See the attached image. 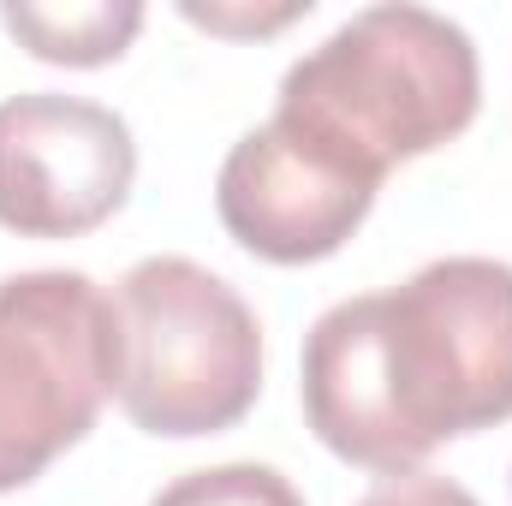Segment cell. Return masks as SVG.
<instances>
[{
    "mask_svg": "<svg viewBox=\"0 0 512 506\" xmlns=\"http://www.w3.org/2000/svg\"><path fill=\"white\" fill-rule=\"evenodd\" d=\"M304 417L364 471H417L447 435L512 417V268L441 256L393 292L340 298L304 340Z\"/></svg>",
    "mask_w": 512,
    "mask_h": 506,
    "instance_id": "1",
    "label": "cell"
},
{
    "mask_svg": "<svg viewBox=\"0 0 512 506\" xmlns=\"http://www.w3.org/2000/svg\"><path fill=\"white\" fill-rule=\"evenodd\" d=\"M477 102V48L453 18L364 6L280 78L274 114L387 179V167L453 143L477 120Z\"/></svg>",
    "mask_w": 512,
    "mask_h": 506,
    "instance_id": "2",
    "label": "cell"
},
{
    "mask_svg": "<svg viewBox=\"0 0 512 506\" xmlns=\"http://www.w3.org/2000/svg\"><path fill=\"white\" fill-rule=\"evenodd\" d=\"M120 405L143 435L233 429L262 387V328L251 304L191 256H143L114 292Z\"/></svg>",
    "mask_w": 512,
    "mask_h": 506,
    "instance_id": "3",
    "label": "cell"
},
{
    "mask_svg": "<svg viewBox=\"0 0 512 506\" xmlns=\"http://www.w3.org/2000/svg\"><path fill=\"white\" fill-rule=\"evenodd\" d=\"M120 393V310L78 268L0 280V495L36 483Z\"/></svg>",
    "mask_w": 512,
    "mask_h": 506,
    "instance_id": "4",
    "label": "cell"
},
{
    "mask_svg": "<svg viewBox=\"0 0 512 506\" xmlns=\"http://www.w3.org/2000/svg\"><path fill=\"white\" fill-rule=\"evenodd\" d=\"M131 126L84 96H6L0 102V227L18 239H78L131 197Z\"/></svg>",
    "mask_w": 512,
    "mask_h": 506,
    "instance_id": "5",
    "label": "cell"
},
{
    "mask_svg": "<svg viewBox=\"0 0 512 506\" xmlns=\"http://www.w3.org/2000/svg\"><path fill=\"white\" fill-rule=\"evenodd\" d=\"M382 179L292 120H268L233 143L215 179L227 233L262 262H322L376 209Z\"/></svg>",
    "mask_w": 512,
    "mask_h": 506,
    "instance_id": "6",
    "label": "cell"
},
{
    "mask_svg": "<svg viewBox=\"0 0 512 506\" xmlns=\"http://www.w3.org/2000/svg\"><path fill=\"white\" fill-rule=\"evenodd\" d=\"M6 30L54 66H102L120 60L143 30L137 0H84V6H6Z\"/></svg>",
    "mask_w": 512,
    "mask_h": 506,
    "instance_id": "7",
    "label": "cell"
},
{
    "mask_svg": "<svg viewBox=\"0 0 512 506\" xmlns=\"http://www.w3.org/2000/svg\"><path fill=\"white\" fill-rule=\"evenodd\" d=\"M149 506H304L274 465H215L167 483Z\"/></svg>",
    "mask_w": 512,
    "mask_h": 506,
    "instance_id": "8",
    "label": "cell"
},
{
    "mask_svg": "<svg viewBox=\"0 0 512 506\" xmlns=\"http://www.w3.org/2000/svg\"><path fill=\"white\" fill-rule=\"evenodd\" d=\"M358 506H483V501H477L465 483H453V477H435V471H393V477H382Z\"/></svg>",
    "mask_w": 512,
    "mask_h": 506,
    "instance_id": "9",
    "label": "cell"
},
{
    "mask_svg": "<svg viewBox=\"0 0 512 506\" xmlns=\"http://www.w3.org/2000/svg\"><path fill=\"white\" fill-rule=\"evenodd\" d=\"M298 12H310V0L298 6H274V12H227V6H197V0H185V18L191 24H209V30H227V36H262V30H280V24H292Z\"/></svg>",
    "mask_w": 512,
    "mask_h": 506,
    "instance_id": "10",
    "label": "cell"
}]
</instances>
